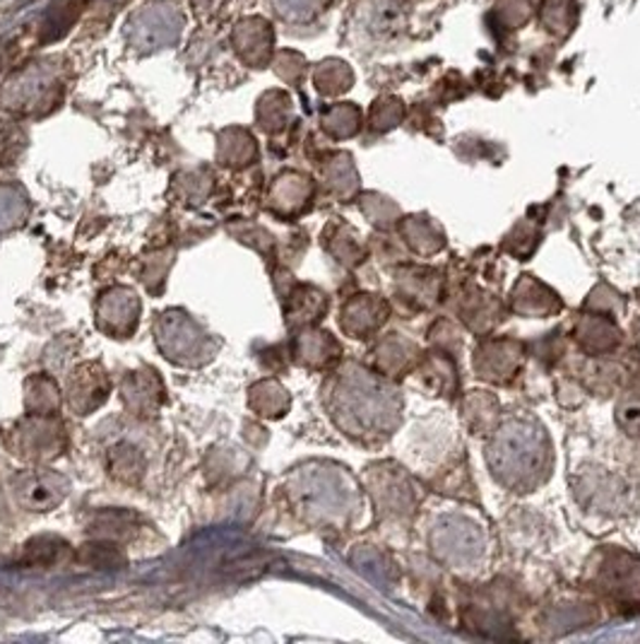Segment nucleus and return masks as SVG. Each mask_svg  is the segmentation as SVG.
<instances>
[{"label": "nucleus", "mask_w": 640, "mask_h": 644, "mask_svg": "<svg viewBox=\"0 0 640 644\" xmlns=\"http://www.w3.org/2000/svg\"><path fill=\"white\" fill-rule=\"evenodd\" d=\"M493 13H497V17L503 22V27L520 29L523 25L530 22L535 8H532V0H499Z\"/></svg>", "instance_id": "obj_3"}, {"label": "nucleus", "mask_w": 640, "mask_h": 644, "mask_svg": "<svg viewBox=\"0 0 640 644\" xmlns=\"http://www.w3.org/2000/svg\"><path fill=\"white\" fill-rule=\"evenodd\" d=\"M67 491V483L61 475L49 473V471H32L25 473L15 483V495L22 505H25L29 512H49L63 499Z\"/></svg>", "instance_id": "obj_1"}, {"label": "nucleus", "mask_w": 640, "mask_h": 644, "mask_svg": "<svg viewBox=\"0 0 640 644\" xmlns=\"http://www.w3.org/2000/svg\"><path fill=\"white\" fill-rule=\"evenodd\" d=\"M580 5L578 0H542L539 3V22L547 35L556 39L570 37V32L578 27Z\"/></svg>", "instance_id": "obj_2"}]
</instances>
